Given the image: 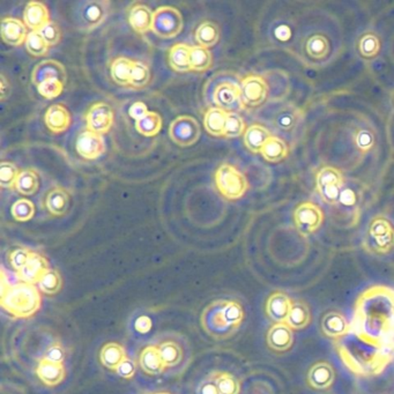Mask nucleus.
Returning <instances> with one entry per match:
<instances>
[{
	"instance_id": "f257e3e1",
	"label": "nucleus",
	"mask_w": 394,
	"mask_h": 394,
	"mask_svg": "<svg viewBox=\"0 0 394 394\" xmlns=\"http://www.w3.org/2000/svg\"><path fill=\"white\" fill-rule=\"evenodd\" d=\"M352 332L378 347L394 348V289L373 286L357 297Z\"/></svg>"
},
{
	"instance_id": "f03ea898",
	"label": "nucleus",
	"mask_w": 394,
	"mask_h": 394,
	"mask_svg": "<svg viewBox=\"0 0 394 394\" xmlns=\"http://www.w3.org/2000/svg\"><path fill=\"white\" fill-rule=\"evenodd\" d=\"M337 354L354 375L379 376L393 361L394 348L378 347L350 332L335 342Z\"/></svg>"
},
{
	"instance_id": "7ed1b4c3",
	"label": "nucleus",
	"mask_w": 394,
	"mask_h": 394,
	"mask_svg": "<svg viewBox=\"0 0 394 394\" xmlns=\"http://www.w3.org/2000/svg\"><path fill=\"white\" fill-rule=\"evenodd\" d=\"M243 306L233 300H218L211 303L202 315L204 330L215 339H227L241 328L243 323Z\"/></svg>"
},
{
	"instance_id": "20e7f679",
	"label": "nucleus",
	"mask_w": 394,
	"mask_h": 394,
	"mask_svg": "<svg viewBox=\"0 0 394 394\" xmlns=\"http://www.w3.org/2000/svg\"><path fill=\"white\" fill-rule=\"evenodd\" d=\"M1 308L14 318H29L41 309V290L36 284L16 282L1 289Z\"/></svg>"
},
{
	"instance_id": "39448f33",
	"label": "nucleus",
	"mask_w": 394,
	"mask_h": 394,
	"mask_svg": "<svg viewBox=\"0 0 394 394\" xmlns=\"http://www.w3.org/2000/svg\"><path fill=\"white\" fill-rule=\"evenodd\" d=\"M363 245L372 255H388L393 251L394 226L391 221L384 216L372 219Z\"/></svg>"
},
{
	"instance_id": "423d86ee",
	"label": "nucleus",
	"mask_w": 394,
	"mask_h": 394,
	"mask_svg": "<svg viewBox=\"0 0 394 394\" xmlns=\"http://www.w3.org/2000/svg\"><path fill=\"white\" fill-rule=\"evenodd\" d=\"M110 7V1L107 0L80 1L73 10V23L81 32H92L105 23Z\"/></svg>"
},
{
	"instance_id": "0eeeda50",
	"label": "nucleus",
	"mask_w": 394,
	"mask_h": 394,
	"mask_svg": "<svg viewBox=\"0 0 394 394\" xmlns=\"http://www.w3.org/2000/svg\"><path fill=\"white\" fill-rule=\"evenodd\" d=\"M215 183L222 196L231 200L242 198L249 183L243 173L231 164H221L215 173Z\"/></svg>"
},
{
	"instance_id": "6e6552de",
	"label": "nucleus",
	"mask_w": 394,
	"mask_h": 394,
	"mask_svg": "<svg viewBox=\"0 0 394 394\" xmlns=\"http://www.w3.org/2000/svg\"><path fill=\"white\" fill-rule=\"evenodd\" d=\"M344 187V176L337 168L324 167L315 176V189L323 202L335 205Z\"/></svg>"
},
{
	"instance_id": "1a4fd4ad",
	"label": "nucleus",
	"mask_w": 394,
	"mask_h": 394,
	"mask_svg": "<svg viewBox=\"0 0 394 394\" xmlns=\"http://www.w3.org/2000/svg\"><path fill=\"white\" fill-rule=\"evenodd\" d=\"M183 25V16L175 7H158L156 12L154 13L153 32L158 37H175L182 32Z\"/></svg>"
},
{
	"instance_id": "9d476101",
	"label": "nucleus",
	"mask_w": 394,
	"mask_h": 394,
	"mask_svg": "<svg viewBox=\"0 0 394 394\" xmlns=\"http://www.w3.org/2000/svg\"><path fill=\"white\" fill-rule=\"evenodd\" d=\"M200 125L196 118L191 116H180L171 122L169 136L171 140L182 147H189L196 144L200 138Z\"/></svg>"
},
{
	"instance_id": "9b49d317",
	"label": "nucleus",
	"mask_w": 394,
	"mask_h": 394,
	"mask_svg": "<svg viewBox=\"0 0 394 394\" xmlns=\"http://www.w3.org/2000/svg\"><path fill=\"white\" fill-rule=\"evenodd\" d=\"M324 214L318 205L313 202H302L294 212V222L300 233L308 236L315 233L322 226Z\"/></svg>"
},
{
	"instance_id": "f8f14e48",
	"label": "nucleus",
	"mask_w": 394,
	"mask_h": 394,
	"mask_svg": "<svg viewBox=\"0 0 394 394\" xmlns=\"http://www.w3.org/2000/svg\"><path fill=\"white\" fill-rule=\"evenodd\" d=\"M213 101L227 114H237V111L244 109L241 87L233 82H221L213 93Z\"/></svg>"
},
{
	"instance_id": "ddd939ff",
	"label": "nucleus",
	"mask_w": 394,
	"mask_h": 394,
	"mask_svg": "<svg viewBox=\"0 0 394 394\" xmlns=\"http://www.w3.org/2000/svg\"><path fill=\"white\" fill-rule=\"evenodd\" d=\"M241 98L244 108H255L262 105L267 98V83L262 76L251 74L241 82Z\"/></svg>"
},
{
	"instance_id": "4468645a",
	"label": "nucleus",
	"mask_w": 394,
	"mask_h": 394,
	"mask_svg": "<svg viewBox=\"0 0 394 394\" xmlns=\"http://www.w3.org/2000/svg\"><path fill=\"white\" fill-rule=\"evenodd\" d=\"M87 127L92 132L105 134L110 131L114 124V110L105 102H98L91 107L86 115Z\"/></svg>"
},
{
	"instance_id": "2eb2a0df",
	"label": "nucleus",
	"mask_w": 394,
	"mask_h": 394,
	"mask_svg": "<svg viewBox=\"0 0 394 394\" xmlns=\"http://www.w3.org/2000/svg\"><path fill=\"white\" fill-rule=\"evenodd\" d=\"M335 377V370L331 363L319 361L311 366L308 371L306 383L315 391H325L333 386Z\"/></svg>"
},
{
	"instance_id": "dca6fc26",
	"label": "nucleus",
	"mask_w": 394,
	"mask_h": 394,
	"mask_svg": "<svg viewBox=\"0 0 394 394\" xmlns=\"http://www.w3.org/2000/svg\"><path fill=\"white\" fill-rule=\"evenodd\" d=\"M76 151L86 160H96L105 151V140L101 134L86 129L80 133L76 144Z\"/></svg>"
},
{
	"instance_id": "f3484780",
	"label": "nucleus",
	"mask_w": 394,
	"mask_h": 394,
	"mask_svg": "<svg viewBox=\"0 0 394 394\" xmlns=\"http://www.w3.org/2000/svg\"><path fill=\"white\" fill-rule=\"evenodd\" d=\"M293 301L284 291H274L266 302V315L275 324L287 322Z\"/></svg>"
},
{
	"instance_id": "a211bd4d",
	"label": "nucleus",
	"mask_w": 394,
	"mask_h": 394,
	"mask_svg": "<svg viewBox=\"0 0 394 394\" xmlns=\"http://www.w3.org/2000/svg\"><path fill=\"white\" fill-rule=\"evenodd\" d=\"M267 346L275 353H286L294 344V331L286 323L274 324L267 332Z\"/></svg>"
},
{
	"instance_id": "6ab92c4d",
	"label": "nucleus",
	"mask_w": 394,
	"mask_h": 394,
	"mask_svg": "<svg viewBox=\"0 0 394 394\" xmlns=\"http://www.w3.org/2000/svg\"><path fill=\"white\" fill-rule=\"evenodd\" d=\"M57 79L65 83L66 81V70L63 64L57 60H43L36 65L33 70L32 81L35 86H40L47 80Z\"/></svg>"
},
{
	"instance_id": "aec40b11",
	"label": "nucleus",
	"mask_w": 394,
	"mask_h": 394,
	"mask_svg": "<svg viewBox=\"0 0 394 394\" xmlns=\"http://www.w3.org/2000/svg\"><path fill=\"white\" fill-rule=\"evenodd\" d=\"M322 332L325 337L337 341L352 332V325L342 313L330 311L323 317Z\"/></svg>"
},
{
	"instance_id": "412c9836",
	"label": "nucleus",
	"mask_w": 394,
	"mask_h": 394,
	"mask_svg": "<svg viewBox=\"0 0 394 394\" xmlns=\"http://www.w3.org/2000/svg\"><path fill=\"white\" fill-rule=\"evenodd\" d=\"M0 33L1 38L6 45L12 47H19L25 43L27 40V28L21 20L16 18H4L0 23Z\"/></svg>"
},
{
	"instance_id": "4be33fe9",
	"label": "nucleus",
	"mask_w": 394,
	"mask_h": 394,
	"mask_svg": "<svg viewBox=\"0 0 394 394\" xmlns=\"http://www.w3.org/2000/svg\"><path fill=\"white\" fill-rule=\"evenodd\" d=\"M36 375L43 384L54 388L64 382L66 377V369L63 363L51 362L42 359L36 368Z\"/></svg>"
},
{
	"instance_id": "5701e85b",
	"label": "nucleus",
	"mask_w": 394,
	"mask_h": 394,
	"mask_svg": "<svg viewBox=\"0 0 394 394\" xmlns=\"http://www.w3.org/2000/svg\"><path fill=\"white\" fill-rule=\"evenodd\" d=\"M50 270L49 262L43 255L37 253H33L32 257L25 267L21 271L18 272L16 275L20 281L27 282V284H37L40 279L43 277L45 272Z\"/></svg>"
},
{
	"instance_id": "b1692460",
	"label": "nucleus",
	"mask_w": 394,
	"mask_h": 394,
	"mask_svg": "<svg viewBox=\"0 0 394 394\" xmlns=\"http://www.w3.org/2000/svg\"><path fill=\"white\" fill-rule=\"evenodd\" d=\"M23 20L33 32H40L43 27L50 23V14L45 4L40 1H29L25 5Z\"/></svg>"
},
{
	"instance_id": "393cba45",
	"label": "nucleus",
	"mask_w": 394,
	"mask_h": 394,
	"mask_svg": "<svg viewBox=\"0 0 394 394\" xmlns=\"http://www.w3.org/2000/svg\"><path fill=\"white\" fill-rule=\"evenodd\" d=\"M129 23L134 29V32L145 34L149 30H153L154 13L151 12V8L145 4H134L129 8Z\"/></svg>"
},
{
	"instance_id": "a878e982",
	"label": "nucleus",
	"mask_w": 394,
	"mask_h": 394,
	"mask_svg": "<svg viewBox=\"0 0 394 394\" xmlns=\"http://www.w3.org/2000/svg\"><path fill=\"white\" fill-rule=\"evenodd\" d=\"M139 366L149 375H161L166 370V366L162 361L158 346H147L142 349L139 357Z\"/></svg>"
},
{
	"instance_id": "bb28decb",
	"label": "nucleus",
	"mask_w": 394,
	"mask_h": 394,
	"mask_svg": "<svg viewBox=\"0 0 394 394\" xmlns=\"http://www.w3.org/2000/svg\"><path fill=\"white\" fill-rule=\"evenodd\" d=\"M45 120L51 132H64L70 127L71 114L63 105H52L47 109Z\"/></svg>"
},
{
	"instance_id": "cd10ccee",
	"label": "nucleus",
	"mask_w": 394,
	"mask_h": 394,
	"mask_svg": "<svg viewBox=\"0 0 394 394\" xmlns=\"http://www.w3.org/2000/svg\"><path fill=\"white\" fill-rule=\"evenodd\" d=\"M127 359V350L116 342H109L102 347L100 352V361L107 369L116 371L118 366Z\"/></svg>"
},
{
	"instance_id": "c85d7f7f",
	"label": "nucleus",
	"mask_w": 394,
	"mask_h": 394,
	"mask_svg": "<svg viewBox=\"0 0 394 394\" xmlns=\"http://www.w3.org/2000/svg\"><path fill=\"white\" fill-rule=\"evenodd\" d=\"M310 323H311V310H310L309 306L303 301L294 302L286 324L293 331H300V330L308 328Z\"/></svg>"
},
{
	"instance_id": "c756f323",
	"label": "nucleus",
	"mask_w": 394,
	"mask_h": 394,
	"mask_svg": "<svg viewBox=\"0 0 394 394\" xmlns=\"http://www.w3.org/2000/svg\"><path fill=\"white\" fill-rule=\"evenodd\" d=\"M271 132L266 127L255 124L246 129L244 133V144L250 151L260 153L266 142L271 139Z\"/></svg>"
},
{
	"instance_id": "7c9ffc66",
	"label": "nucleus",
	"mask_w": 394,
	"mask_h": 394,
	"mask_svg": "<svg viewBox=\"0 0 394 394\" xmlns=\"http://www.w3.org/2000/svg\"><path fill=\"white\" fill-rule=\"evenodd\" d=\"M228 114L220 108H211L206 111L204 117V127L206 131L214 137L224 134V127L227 122Z\"/></svg>"
},
{
	"instance_id": "2f4dec72",
	"label": "nucleus",
	"mask_w": 394,
	"mask_h": 394,
	"mask_svg": "<svg viewBox=\"0 0 394 394\" xmlns=\"http://www.w3.org/2000/svg\"><path fill=\"white\" fill-rule=\"evenodd\" d=\"M191 49L192 47H190V45L178 43L169 50V64L175 71L177 72L191 71V63H190Z\"/></svg>"
},
{
	"instance_id": "473e14b6",
	"label": "nucleus",
	"mask_w": 394,
	"mask_h": 394,
	"mask_svg": "<svg viewBox=\"0 0 394 394\" xmlns=\"http://www.w3.org/2000/svg\"><path fill=\"white\" fill-rule=\"evenodd\" d=\"M70 206V196L64 189H54L47 197V207L51 214L62 216Z\"/></svg>"
},
{
	"instance_id": "72a5a7b5",
	"label": "nucleus",
	"mask_w": 394,
	"mask_h": 394,
	"mask_svg": "<svg viewBox=\"0 0 394 394\" xmlns=\"http://www.w3.org/2000/svg\"><path fill=\"white\" fill-rule=\"evenodd\" d=\"M134 62L127 57H118L111 64V76L120 86H131V73Z\"/></svg>"
},
{
	"instance_id": "f704fd0d",
	"label": "nucleus",
	"mask_w": 394,
	"mask_h": 394,
	"mask_svg": "<svg viewBox=\"0 0 394 394\" xmlns=\"http://www.w3.org/2000/svg\"><path fill=\"white\" fill-rule=\"evenodd\" d=\"M260 154L266 161L277 163L287 158L288 147L284 140L280 139L278 137L272 136L271 139L268 140L265 146L262 147Z\"/></svg>"
},
{
	"instance_id": "c9c22d12",
	"label": "nucleus",
	"mask_w": 394,
	"mask_h": 394,
	"mask_svg": "<svg viewBox=\"0 0 394 394\" xmlns=\"http://www.w3.org/2000/svg\"><path fill=\"white\" fill-rule=\"evenodd\" d=\"M196 38L200 47L209 49L218 43L220 38V28L213 21H204L197 28Z\"/></svg>"
},
{
	"instance_id": "e433bc0d",
	"label": "nucleus",
	"mask_w": 394,
	"mask_h": 394,
	"mask_svg": "<svg viewBox=\"0 0 394 394\" xmlns=\"http://www.w3.org/2000/svg\"><path fill=\"white\" fill-rule=\"evenodd\" d=\"M158 349L166 368H174L183 359V349L175 341H164L158 346Z\"/></svg>"
},
{
	"instance_id": "4c0bfd02",
	"label": "nucleus",
	"mask_w": 394,
	"mask_h": 394,
	"mask_svg": "<svg viewBox=\"0 0 394 394\" xmlns=\"http://www.w3.org/2000/svg\"><path fill=\"white\" fill-rule=\"evenodd\" d=\"M38 289L41 290L42 293L49 296L56 295L59 293L60 289L63 287V281L62 277L56 270H47L43 277L40 279L37 284Z\"/></svg>"
},
{
	"instance_id": "58836bf2",
	"label": "nucleus",
	"mask_w": 394,
	"mask_h": 394,
	"mask_svg": "<svg viewBox=\"0 0 394 394\" xmlns=\"http://www.w3.org/2000/svg\"><path fill=\"white\" fill-rule=\"evenodd\" d=\"M357 49L363 58H366V59L375 58L381 50V41H379L378 36L371 32L363 34L357 43Z\"/></svg>"
},
{
	"instance_id": "ea45409f",
	"label": "nucleus",
	"mask_w": 394,
	"mask_h": 394,
	"mask_svg": "<svg viewBox=\"0 0 394 394\" xmlns=\"http://www.w3.org/2000/svg\"><path fill=\"white\" fill-rule=\"evenodd\" d=\"M38 175L33 169H27L20 173L19 178L16 180V189L18 192L25 196H32L37 192L38 190Z\"/></svg>"
},
{
	"instance_id": "a19ab883",
	"label": "nucleus",
	"mask_w": 394,
	"mask_h": 394,
	"mask_svg": "<svg viewBox=\"0 0 394 394\" xmlns=\"http://www.w3.org/2000/svg\"><path fill=\"white\" fill-rule=\"evenodd\" d=\"M190 63H191V71L197 72H204L209 70L213 63L211 51L204 47H192L191 49V56H190Z\"/></svg>"
},
{
	"instance_id": "79ce46f5",
	"label": "nucleus",
	"mask_w": 394,
	"mask_h": 394,
	"mask_svg": "<svg viewBox=\"0 0 394 394\" xmlns=\"http://www.w3.org/2000/svg\"><path fill=\"white\" fill-rule=\"evenodd\" d=\"M136 129L144 136H156L162 129V118L156 112L149 111L142 120L136 122Z\"/></svg>"
},
{
	"instance_id": "37998d69",
	"label": "nucleus",
	"mask_w": 394,
	"mask_h": 394,
	"mask_svg": "<svg viewBox=\"0 0 394 394\" xmlns=\"http://www.w3.org/2000/svg\"><path fill=\"white\" fill-rule=\"evenodd\" d=\"M213 376L219 394H240L241 384L235 376L228 372H218Z\"/></svg>"
},
{
	"instance_id": "c03bdc74",
	"label": "nucleus",
	"mask_w": 394,
	"mask_h": 394,
	"mask_svg": "<svg viewBox=\"0 0 394 394\" xmlns=\"http://www.w3.org/2000/svg\"><path fill=\"white\" fill-rule=\"evenodd\" d=\"M49 45L45 42L40 32H30L25 40V49L29 54L35 57L45 56L49 51Z\"/></svg>"
},
{
	"instance_id": "a18cd8bd",
	"label": "nucleus",
	"mask_w": 394,
	"mask_h": 394,
	"mask_svg": "<svg viewBox=\"0 0 394 394\" xmlns=\"http://www.w3.org/2000/svg\"><path fill=\"white\" fill-rule=\"evenodd\" d=\"M19 169L11 162H1L0 164V183L3 189L16 187V180L19 178Z\"/></svg>"
},
{
	"instance_id": "49530a36",
	"label": "nucleus",
	"mask_w": 394,
	"mask_h": 394,
	"mask_svg": "<svg viewBox=\"0 0 394 394\" xmlns=\"http://www.w3.org/2000/svg\"><path fill=\"white\" fill-rule=\"evenodd\" d=\"M35 213V206L30 200L20 199L14 202L12 206L13 218L19 222H25L30 220Z\"/></svg>"
},
{
	"instance_id": "de8ad7c7",
	"label": "nucleus",
	"mask_w": 394,
	"mask_h": 394,
	"mask_svg": "<svg viewBox=\"0 0 394 394\" xmlns=\"http://www.w3.org/2000/svg\"><path fill=\"white\" fill-rule=\"evenodd\" d=\"M151 80L149 67L141 62H134L131 73V86L133 88H142L149 85Z\"/></svg>"
},
{
	"instance_id": "09e8293b",
	"label": "nucleus",
	"mask_w": 394,
	"mask_h": 394,
	"mask_svg": "<svg viewBox=\"0 0 394 394\" xmlns=\"http://www.w3.org/2000/svg\"><path fill=\"white\" fill-rule=\"evenodd\" d=\"M306 52L313 58H323L328 54V42L324 36L315 35L306 42Z\"/></svg>"
},
{
	"instance_id": "8fccbe9b",
	"label": "nucleus",
	"mask_w": 394,
	"mask_h": 394,
	"mask_svg": "<svg viewBox=\"0 0 394 394\" xmlns=\"http://www.w3.org/2000/svg\"><path fill=\"white\" fill-rule=\"evenodd\" d=\"M245 123L243 118L238 114H228L226 127H224V137L227 138H237L245 133Z\"/></svg>"
},
{
	"instance_id": "3c124183",
	"label": "nucleus",
	"mask_w": 394,
	"mask_h": 394,
	"mask_svg": "<svg viewBox=\"0 0 394 394\" xmlns=\"http://www.w3.org/2000/svg\"><path fill=\"white\" fill-rule=\"evenodd\" d=\"M64 85L65 83L57 79L47 80V81L37 86L38 93L42 96H45V98L51 100V98H57L63 93Z\"/></svg>"
},
{
	"instance_id": "603ef678",
	"label": "nucleus",
	"mask_w": 394,
	"mask_h": 394,
	"mask_svg": "<svg viewBox=\"0 0 394 394\" xmlns=\"http://www.w3.org/2000/svg\"><path fill=\"white\" fill-rule=\"evenodd\" d=\"M33 253L34 251L25 249V248H19V249L14 250L10 255L11 265L16 272L21 271L32 257Z\"/></svg>"
},
{
	"instance_id": "864d4df0",
	"label": "nucleus",
	"mask_w": 394,
	"mask_h": 394,
	"mask_svg": "<svg viewBox=\"0 0 394 394\" xmlns=\"http://www.w3.org/2000/svg\"><path fill=\"white\" fill-rule=\"evenodd\" d=\"M355 144L359 151L366 153L375 146V137L369 129H359L355 134Z\"/></svg>"
},
{
	"instance_id": "5fc2aeb1",
	"label": "nucleus",
	"mask_w": 394,
	"mask_h": 394,
	"mask_svg": "<svg viewBox=\"0 0 394 394\" xmlns=\"http://www.w3.org/2000/svg\"><path fill=\"white\" fill-rule=\"evenodd\" d=\"M40 33H41V35L43 36L49 47H54V45H57L58 42L60 41V37H62L59 27H58L57 23H52V21L43 27Z\"/></svg>"
},
{
	"instance_id": "6e6d98bb",
	"label": "nucleus",
	"mask_w": 394,
	"mask_h": 394,
	"mask_svg": "<svg viewBox=\"0 0 394 394\" xmlns=\"http://www.w3.org/2000/svg\"><path fill=\"white\" fill-rule=\"evenodd\" d=\"M43 359L51 362L63 363L65 359V349L60 344H51L50 347H47L45 350Z\"/></svg>"
},
{
	"instance_id": "4d7b16f0",
	"label": "nucleus",
	"mask_w": 394,
	"mask_h": 394,
	"mask_svg": "<svg viewBox=\"0 0 394 394\" xmlns=\"http://www.w3.org/2000/svg\"><path fill=\"white\" fill-rule=\"evenodd\" d=\"M136 363L133 362L131 359H125V361L118 366V369L116 370L117 375L125 379L132 378L133 376L136 375Z\"/></svg>"
},
{
	"instance_id": "13d9d810",
	"label": "nucleus",
	"mask_w": 394,
	"mask_h": 394,
	"mask_svg": "<svg viewBox=\"0 0 394 394\" xmlns=\"http://www.w3.org/2000/svg\"><path fill=\"white\" fill-rule=\"evenodd\" d=\"M129 116L132 117L133 120H142L146 115L149 114V108L144 103V102H136L133 103L129 108Z\"/></svg>"
},
{
	"instance_id": "bf43d9fd",
	"label": "nucleus",
	"mask_w": 394,
	"mask_h": 394,
	"mask_svg": "<svg viewBox=\"0 0 394 394\" xmlns=\"http://www.w3.org/2000/svg\"><path fill=\"white\" fill-rule=\"evenodd\" d=\"M134 326H136L137 331L141 333V335H145L147 332L151 331V328H153V322L147 315H141V317L137 319Z\"/></svg>"
},
{
	"instance_id": "052dcab7",
	"label": "nucleus",
	"mask_w": 394,
	"mask_h": 394,
	"mask_svg": "<svg viewBox=\"0 0 394 394\" xmlns=\"http://www.w3.org/2000/svg\"><path fill=\"white\" fill-rule=\"evenodd\" d=\"M198 394H219L216 383H215L214 376H212V379L202 383L199 388Z\"/></svg>"
},
{
	"instance_id": "680f3d73",
	"label": "nucleus",
	"mask_w": 394,
	"mask_h": 394,
	"mask_svg": "<svg viewBox=\"0 0 394 394\" xmlns=\"http://www.w3.org/2000/svg\"><path fill=\"white\" fill-rule=\"evenodd\" d=\"M357 202V197H355V193L350 189H346L344 187L342 192H341L340 198H339V202L344 206H353Z\"/></svg>"
},
{
	"instance_id": "e2e57ef3",
	"label": "nucleus",
	"mask_w": 394,
	"mask_h": 394,
	"mask_svg": "<svg viewBox=\"0 0 394 394\" xmlns=\"http://www.w3.org/2000/svg\"><path fill=\"white\" fill-rule=\"evenodd\" d=\"M7 87L10 88V85H8V81H7L6 78L4 74H1V100H5L6 95H10V91L6 89Z\"/></svg>"
},
{
	"instance_id": "0e129e2a",
	"label": "nucleus",
	"mask_w": 394,
	"mask_h": 394,
	"mask_svg": "<svg viewBox=\"0 0 394 394\" xmlns=\"http://www.w3.org/2000/svg\"><path fill=\"white\" fill-rule=\"evenodd\" d=\"M154 394H170V393H167V392H160V393H154Z\"/></svg>"
}]
</instances>
